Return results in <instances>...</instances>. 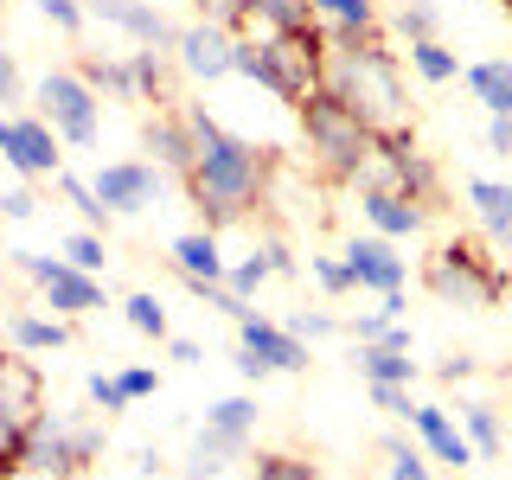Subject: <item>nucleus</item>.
Returning <instances> with one entry per match:
<instances>
[{
    "instance_id": "6e6d98bb",
    "label": "nucleus",
    "mask_w": 512,
    "mask_h": 480,
    "mask_svg": "<svg viewBox=\"0 0 512 480\" xmlns=\"http://www.w3.org/2000/svg\"><path fill=\"white\" fill-rule=\"evenodd\" d=\"M493 244H500V250L512 256V224H506V231H500V237H493Z\"/></svg>"
},
{
    "instance_id": "a211bd4d",
    "label": "nucleus",
    "mask_w": 512,
    "mask_h": 480,
    "mask_svg": "<svg viewBox=\"0 0 512 480\" xmlns=\"http://www.w3.org/2000/svg\"><path fill=\"white\" fill-rule=\"evenodd\" d=\"M244 448H250V436H231V429L205 423L199 442H192V455H186V468H180V480H212V474L231 468V461H244Z\"/></svg>"
},
{
    "instance_id": "c756f323",
    "label": "nucleus",
    "mask_w": 512,
    "mask_h": 480,
    "mask_svg": "<svg viewBox=\"0 0 512 480\" xmlns=\"http://www.w3.org/2000/svg\"><path fill=\"white\" fill-rule=\"evenodd\" d=\"M404 192H410L416 205H429V212L442 205V167H436V160H429L423 148H410V154H404Z\"/></svg>"
},
{
    "instance_id": "c9c22d12",
    "label": "nucleus",
    "mask_w": 512,
    "mask_h": 480,
    "mask_svg": "<svg viewBox=\"0 0 512 480\" xmlns=\"http://www.w3.org/2000/svg\"><path fill=\"white\" fill-rule=\"evenodd\" d=\"M205 26H224V32H244L250 26V0H192Z\"/></svg>"
},
{
    "instance_id": "49530a36",
    "label": "nucleus",
    "mask_w": 512,
    "mask_h": 480,
    "mask_svg": "<svg viewBox=\"0 0 512 480\" xmlns=\"http://www.w3.org/2000/svg\"><path fill=\"white\" fill-rule=\"evenodd\" d=\"M372 404H378V410H391V416H404V423H410L416 397H410V384H372Z\"/></svg>"
},
{
    "instance_id": "39448f33",
    "label": "nucleus",
    "mask_w": 512,
    "mask_h": 480,
    "mask_svg": "<svg viewBox=\"0 0 512 480\" xmlns=\"http://www.w3.org/2000/svg\"><path fill=\"white\" fill-rule=\"evenodd\" d=\"M96 455H103V429L96 423H71V416H52V410L32 423V442H26V468L32 474L71 480V474H84Z\"/></svg>"
},
{
    "instance_id": "7c9ffc66",
    "label": "nucleus",
    "mask_w": 512,
    "mask_h": 480,
    "mask_svg": "<svg viewBox=\"0 0 512 480\" xmlns=\"http://www.w3.org/2000/svg\"><path fill=\"white\" fill-rule=\"evenodd\" d=\"M461 436L474 442V455H500V442H506L500 410L493 404H461Z\"/></svg>"
},
{
    "instance_id": "e433bc0d",
    "label": "nucleus",
    "mask_w": 512,
    "mask_h": 480,
    "mask_svg": "<svg viewBox=\"0 0 512 480\" xmlns=\"http://www.w3.org/2000/svg\"><path fill=\"white\" fill-rule=\"evenodd\" d=\"M378 448H384V455H391V480H429V461L416 455V448H410L404 436H384Z\"/></svg>"
},
{
    "instance_id": "9d476101",
    "label": "nucleus",
    "mask_w": 512,
    "mask_h": 480,
    "mask_svg": "<svg viewBox=\"0 0 512 480\" xmlns=\"http://www.w3.org/2000/svg\"><path fill=\"white\" fill-rule=\"evenodd\" d=\"M96 199L109 205V212L135 218L148 212V205L160 199V160H109V167H96Z\"/></svg>"
},
{
    "instance_id": "f3484780",
    "label": "nucleus",
    "mask_w": 512,
    "mask_h": 480,
    "mask_svg": "<svg viewBox=\"0 0 512 480\" xmlns=\"http://www.w3.org/2000/svg\"><path fill=\"white\" fill-rule=\"evenodd\" d=\"M410 429L423 436V448H429L436 461H448V468H468V461H474V442L461 436V423H455L442 404H416V410H410Z\"/></svg>"
},
{
    "instance_id": "b1692460",
    "label": "nucleus",
    "mask_w": 512,
    "mask_h": 480,
    "mask_svg": "<svg viewBox=\"0 0 512 480\" xmlns=\"http://www.w3.org/2000/svg\"><path fill=\"white\" fill-rule=\"evenodd\" d=\"M288 269H295V256H288L282 244H263V250H250L244 256V263H231V269H224V282H231L237 288V295H256V288H263L269 276H288Z\"/></svg>"
},
{
    "instance_id": "c85d7f7f",
    "label": "nucleus",
    "mask_w": 512,
    "mask_h": 480,
    "mask_svg": "<svg viewBox=\"0 0 512 480\" xmlns=\"http://www.w3.org/2000/svg\"><path fill=\"white\" fill-rule=\"evenodd\" d=\"M122 320L141 333V340H173V327H167V301L148 295V288H135V295L122 301Z\"/></svg>"
},
{
    "instance_id": "f8f14e48",
    "label": "nucleus",
    "mask_w": 512,
    "mask_h": 480,
    "mask_svg": "<svg viewBox=\"0 0 512 480\" xmlns=\"http://www.w3.org/2000/svg\"><path fill=\"white\" fill-rule=\"evenodd\" d=\"M237 346L256 352L269 372H308V340H295L288 327H276V320H263V314L237 320Z\"/></svg>"
},
{
    "instance_id": "412c9836",
    "label": "nucleus",
    "mask_w": 512,
    "mask_h": 480,
    "mask_svg": "<svg viewBox=\"0 0 512 480\" xmlns=\"http://www.w3.org/2000/svg\"><path fill=\"white\" fill-rule=\"evenodd\" d=\"M461 77H468L474 103L487 109V116H512V58H480Z\"/></svg>"
},
{
    "instance_id": "4be33fe9",
    "label": "nucleus",
    "mask_w": 512,
    "mask_h": 480,
    "mask_svg": "<svg viewBox=\"0 0 512 480\" xmlns=\"http://www.w3.org/2000/svg\"><path fill=\"white\" fill-rule=\"evenodd\" d=\"M77 77L96 90V96H116V103H141L135 90V71H128V52L122 58H103V52H84L77 58Z\"/></svg>"
},
{
    "instance_id": "8fccbe9b",
    "label": "nucleus",
    "mask_w": 512,
    "mask_h": 480,
    "mask_svg": "<svg viewBox=\"0 0 512 480\" xmlns=\"http://www.w3.org/2000/svg\"><path fill=\"white\" fill-rule=\"evenodd\" d=\"M487 154L512 160V116H493V122H487Z\"/></svg>"
},
{
    "instance_id": "3c124183",
    "label": "nucleus",
    "mask_w": 512,
    "mask_h": 480,
    "mask_svg": "<svg viewBox=\"0 0 512 480\" xmlns=\"http://www.w3.org/2000/svg\"><path fill=\"white\" fill-rule=\"evenodd\" d=\"M436 378H442V384H468V378H474V359H468V352H448V359L436 365Z\"/></svg>"
},
{
    "instance_id": "5701e85b",
    "label": "nucleus",
    "mask_w": 512,
    "mask_h": 480,
    "mask_svg": "<svg viewBox=\"0 0 512 480\" xmlns=\"http://www.w3.org/2000/svg\"><path fill=\"white\" fill-rule=\"evenodd\" d=\"M250 20L263 32H282V39H308V32H320L314 0H250Z\"/></svg>"
},
{
    "instance_id": "ea45409f",
    "label": "nucleus",
    "mask_w": 512,
    "mask_h": 480,
    "mask_svg": "<svg viewBox=\"0 0 512 480\" xmlns=\"http://www.w3.org/2000/svg\"><path fill=\"white\" fill-rule=\"evenodd\" d=\"M84 391H90V404L103 410V416L128 410V391H122V378H116V372H90V384H84Z\"/></svg>"
},
{
    "instance_id": "1a4fd4ad",
    "label": "nucleus",
    "mask_w": 512,
    "mask_h": 480,
    "mask_svg": "<svg viewBox=\"0 0 512 480\" xmlns=\"http://www.w3.org/2000/svg\"><path fill=\"white\" fill-rule=\"evenodd\" d=\"M0 160H7L20 180H58L64 173V141L45 116H13L0 135Z\"/></svg>"
},
{
    "instance_id": "72a5a7b5",
    "label": "nucleus",
    "mask_w": 512,
    "mask_h": 480,
    "mask_svg": "<svg viewBox=\"0 0 512 480\" xmlns=\"http://www.w3.org/2000/svg\"><path fill=\"white\" fill-rule=\"evenodd\" d=\"M205 423L231 429V436H250V429H256V397H218V404L205 410Z\"/></svg>"
},
{
    "instance_id": "13d9d810",
    "label": "nucleus",
    "mask_w": 512,
    "mask_h": 480,
    "mask_svg": "<svg viewBox=\"0 0 512 480\" xmlns=\"http://www.w3.org/2000/svg\"><path fill=\"white\" fill-rule=\"evenodd\" d=\"M500 7H506V20H512V0H500Z\"/></svg>"
},
{
    "instance_id": "bb28decb",
    "label": "nucleus",
    "mask_w": 512,
    "mask_h": 480,
    "mask_svg": "<svg viewBox=\"0 0 512 480\" xmlns=\"http://www.w3.org/2000/svg\"><path fill=\"white\" fill-rule=\"evenodd\" d=\"M468 205H474V218L487 224V237H500L512 224V186L506 180H468Z\"/></svg>"
},
{
    "instance_id": "864d4df0",
    "label": "nucleus",
    "mask_w": 512,
    "mask_h": 480,
    "mask_svg": "<svg viewBox=\"0 0 512 480\" xmlns=\"http://www.w3.org/2000/svg\"><path fill=\"white\" fill-rule=\"evenodd\" d=\"M167 352H173L180 365H199V359H205V346H199V340H186V333H173V340H167Z\"/></svg>"
},
{
    "instance_id": "0eeeda50",
    "label": "nucleus",
    "mask_w": 512,
    "mask_h": 480,
    "mask_svg": "<svg viewBox=\"0 0 512 480\" xmlns=\"http://www.w3.org/2000/svg\"><path fill=\"white\" fill-rule=\"evenodd\" d=\"M39 116L58 128L64 148H90L103 128V96H96L77 71H45L39 77Z\"/></svg>"
},
{
    "instance_id": "f704fd0d",
    "label": "nucleus",
    "mask_w": 512,
    "mask_h": 480,
    "mask_svg": "<svg viewBox=\"0 0 512 480\" xmlns=\"http://www.w3.org/2000/svg\"><path fill=\"white\" fill-rule=\"evenodd\" d=\"M26 442H32V429H26V423H13V416L0 410V480L26 468Z\"/></svg>"
},
{
    "instance_id": "c03bdc74",
    "label": "nucleus",
    "mask_w": 512,
    "mask_h": 480,
    "mask_svg": "<svg viewBox=\"0 0 512 480\" xmlns=\"http://www.w3.org/2000/svg\"><path fill=\"white\" fill-rule=\"evenodd\" d=\"M39 13H45V20H52L58 32H84V20H90L84 0H39Z\"/></svg>"
},
{
    "instance_id": "f257e3e1",
    "label": "nucleus",
    "mask_w": 512,
    "mask_h": 480,
    "mask_svg": "<svg viewBox=\"0 0 512 480\" xmlns=\"http://www.w3.org/2000/svg\"><path fill=\"white\" fill-rule=\"evenodd\" d=\"M320 90L333 103H346L372 135H391V128H410V90L404 71H397V52L384 45V32H359V26H327L320 20Z\"/></svg>"
},
{
    "instance_id": "4d7b16f0",
    "label": "nucleus",
    "mask_w": 512,
    "mask_h": 480,
    "mask_svg": "<svg viewBox=\"0 0 512 480\" xmlns=\"http://www.w3.org/2000/svg\"><path fill=\"white\" fill-rule=\"evenodd\" d=\"M7 122H13V116H0V135H7Z\"/></svg>"
},
{
    "instance_id": "aec40b11",
    "label": "nucleus",
    "mask_w": 512,
    "mask_h": 480,
    "mask_svg": "<svg viewBox=\"0 0 512 480\" xmlns=\"http://www.w3.org/2000/svg\"><path fill=\"white\" fill-rule=\"evenodd\" d=\"M173 269H180L186 282H224V256H218V231H186L173 237Z\"/></svg>"
},
{
    "instance_id": "a19ab883",
    "label": "nucleus",
    "mask_w": 512,
    "mask_h": 480,
    "mask_svg": "<svg viewBox=\"0 0 512 480\" xmlns=\"http://www.w3.org/2000/svg\"><path fill=\"white\" fill-rule=\"evenodd\" d=\"M397 32H404V39H436V7H429V0H404V7H397Z\"/></svg>"
},
{
    "instance_id": "de8ad7c7",
    "label": "nucleus",
    "mask_w": 512,
    "mask_h": 480,
    "mask_svg": "<svg viewBox=\"0 0 512 480\" xmlns=\"http://www.w3.org/2000/svg\"><path fill=\"white\" fill-rule=\"evenodd\" d=\"M391 327H397V320L384 314V308H372V314L352 320V340H391Z\"/></svg>"
},
{
    "instance_id": "5fc2aeb1",
    "label": "nucleus",
    "mask_w": 512,
    "mask_h": 480,
    "mask_svg": "<svg viewBox=\"0 0 512 480\" xmlns=\"http://www.w3.org/2000/svg\"><path fill=\"white\" fill-rule=\"evenodd\" d=\"M237 372H244V378H256V384H263V378H269V365H263V359H256V352H244V346H237Z\"/></svg>"
},
{
    "instance_id": "9b49d317",
    "label": "nucleus",
    "mask_w": 512,
    "mask_h": 480,
    "mask_svg": "<svg viewBox=\"0 0 512 480\" xmlns=\"http://www.w3.org/2000/svg\"><path fill=\"white\" fill-rule=\"evenodd\" d=\"M173 58H180V71H186V77H199V84H218V77H231L237 32L192 20V26H180V45H173Z\"/></svg>"
},
{
    "instance_id": "2eb2a0df",
    "label": "nucleus",
    "mask_w": 512,
    "mask_h": 480,
    "mask_svg": "<svg viewBox=\"0 0 512 480\" xmlns=\"http://www.w3.org/2000/svg\"><path fill=\"white\" fill-rule=\"evenodd\" d=\"M359 212L378 237H423L429 231V205H416L410 192H359Z\"/></svg>"
},
{
    "instance_id": "473e14b6",
    "label": "nucleus",
    "mask_w": 512,
    "mask_h": 480,
    "mask_svg": "<svg viewBox=\"0 0 512 480\" xmlns=\"http://www.w3.org/2000/svg\"><path fill=\"white\" fill-rule=\"evenodd\" d=\"M314 13L327 26H359V32H378V0H314Z\"/></svg>"
},
{
    "instance_id": "6e6552de",
    "label": "nucleus",
    "mask_w": 512,
    "mask_h": 480,
    "mask_svg": "<svg viewBox=\"0 0 512 480\" xmlns=\"http://www.w3.org/2000/svg\"><path fill=\"white\" fill-rule=\"evenodd\" d=\"M13 263H20L26 276L45 288V301H52V314H64V320L109 308V301H103V282H96L90 269H77L71 256H32V250H13Z\"/></svg>"
},
{
    "instance_id": "603ef678",
    "label": "nucleus",
    "mask_w": 512,
    "mask_h": 480,
    "mask_svg": "<svg viewBox=\"0 0 512 480\" xmlns=\"http://www.w3.org/2000/svg\"><path fill=\"white\" fill-rule=\"evenodd\" d=\"M0 212H7V218H39V199H32L26 186L20 192H0Z\"/></svg>"
},
{
    "instance_id": "79ce46f5",
    "label": "nucleus",
    "mask_w": 512,
    "mask_h": 480,
    "mask_svg": "<svg viewBox=\"0 0 512 480\" xmlns=\"http://www.w3.org/2000/svg\"><path fill=\"white\" fill-rule=\"evenodd\" d=\"M308 269H314V282L327 288V295H346V288H359V282H352V269H346V256H308Z\"/></svg>"
},
{
    "instance_id": "ddd939ff",
    "label": "nucleus",
    "mask_w": 512,
    "mask_h": 480,
    "mask_svg": "<svg viewBox=\"0 0 512 480\" xmlns=\"http://www.w3.org/2000/svg\"><path fill=\"white\" fill-rule=\"evenodd\" d=\"M340 256H346L352 282L372 288V295H397V288H404V256L391 250V237H352Z\"/></svg>"
},
{
    "instance_id": "37998d69",
    "label": "nucleus",
    "mask_w": 512,
    "mask_h": 480,
    "mask_svg": "<svg viewBox=\"0 0 512 480\" xmlns=\"http://www.w3.org/2000/svg\"><path fill=\"white\" fill-rule=\"evenodd\" d=\"M282 327L295 333V340H327V333H340V320H333V314H320V308H314V314L301 308V314H288Z\"/></svg>"
},
{
    "instance_id": "09e8293b",
    "label": "nucleus",
    "mask_w": 512,
    "mask_h": 480,
    "mask_svg": "<svg viewBox=\"0 0 512 480\" xmlns=\"http://www.w3.org/2000/svg\"><path fill=\"white\" fill-rule=\"evenodd\" d=\"M26 84H20V64H13V52H0V103H20Z\"/></svg>"
},
{
    "instance_id": "dca6fc26",
    "label": "nucleus",
    "mask_w": 512,
    "mask_h": 480,
    "mask_svg": "<svg viewBox=\"0 0 512 480\" xmlns=\"http://www.w3.org/2000/svg\"><path fill=\"white\" fill-rule=\"evenodd\" d=\"M0 410L13 423H39L45 416V384H39V365H26L20 352H0Z\"/></svg>"
},
{
    "instance_id": "6ab92c4d",
    "label": "nucleus",
    "mask_w": 512,
    "mask_h": 480,
    "mask_svg": "<svg viewBox=\"0 0 512 480\" xmlns=\"http://www.w3.org/2000/svg\"><path fill=\"white\" fill-rule=\"evenodd\" d=\"M352 365H359L365 384H416V359L404 346H391V340H359Z\"/></svg>"
},
{
    "instance_id": "7ed1b4c3",
    "label": "nucleus",
    "mask_w": 512,
    "mask_h": 480,
    "mask_svg": "<svg viewBox=\"0 0 512 480\" xmlns=\"http://www.w3.org/2000/svg\"><path fill=\"white\" fill-rule=\"evenodd\" d=\"M320 32L308 39H282V32H256V39H237V58H231V77H250L256 90L282 96L288 109H301L308 96H320Z\"/></svg>"
},
{
    "instance_id": "cd10ccee",
    "label": "nucleus",
    "mask_w": 512,
    "mask_h": 480,
    "mask_svg": "<svg viewBox=\"0 0 512 480\" xmlns=\"http://www.w3.org/2000/svg\"><path fill=\"white\" fill-rule=\"evenodd\" d=\"M404 58H410V71L423 77V84H455V77H461V58L448 52L442 39H410Z\"/></svg>"
},
{
    "instance_id": "58836bf2",
    "label": "nucleus",
    "mask_w": 512,
    "mask_h": 480,
    "mask_svg": "<svg viewBox=\"0 0 512 480\" xmlns=\"http://www.w3.org/2000/svg\"><path fill=\"white\" fill-rule=\"evenodd\" d=\"M64 256H71L77 269H90V276H103V256H109V250H103V237H96L90 224H84V231H71V237H64Z\"/></svg>"
},
{
    "instance_id": "393cba45",
    "label": "nucleus",
    "mask_w": 512,
    "mask_h": 480,
    "mask_svg": "<svg viewBox=\"0 0 512 480\" xmlns=\"http://www.w3.org/2000/svg\"><path fill=\"white\" fill-rule=\"evenodd\" d=\"M7 340L20 352H58L71 346V327H64V314H7Z\"/></svg>"
},
{
    "instance_id": "a18cd8bd",
    "label": "nucleus",
    "mask_w": 512,
    "mask_h": 480,
    "mask_svg": "<svg viewBox=\"0 0 512 480\" xmlns=\"http://www.w3.org/2000/svg\"><path fill=\"white\" fill-rule=\"evenodd\" d=\"M122 391H128V404H141V397H154L160 391V378H154V365H122Z\"/></svg>"
},
{
    "instance_id": "2f4dec72",
    "label": "nucleus",
    "mask_w": 512,
    "mask_h": 480,
    "mask_svg": "<svg viewBox=\"0 0 512 480\" xmlns=\"http://www.w3.org/2000/svg\"><path fill=\"white\" fill-rule=\"evenodd\" d=\"M52 186L64 192V205H77V218H84V224H90V231H103V224H109V205H103V199H96V186H90V180H77V173H71V167H64V173H58V180H52Z\"/></svg>"
},
{
    "instance_id": "4c0bfd02",
    "label": "nucleus",
    "mask_w": 512,
    "mask_h": 480,
    "mask_svg": "<svg viewBox=\"0 0 512 480\" xmlns=\"http://www.w3.org/2000/svg\"><path fill=\"white\" fill-rule=\"evenodd\" d=\"M256 480H320V468L301 455H256Z\"/></svg>"
},
{
    "instance_id": "423d86ee",
    "label": "nucleus",
    "mask_w": 512,
    "mask_h": 480,
    "mask_svg": "<svg viewBox=\"0 0 512 480\" xmlns=\"http://www.w3.org/2000/svg\"><path fill=\"white\" fill-rule=\"evenodd\" d=\"M423 282H429V295H436V301H448V308H493L500 288H506L474 244H442L423 263Z\"/></svg>"
},
{
    "instance_id": "a878e982",
    "label": "nucleus",
    "mask_w": 512,
    "mask_h": 480,
    "mask_svg": "<svg viewBox=\"0 0 512 480\" xmlns=\"http://www.w3.org/2000/svg\"><path fill=\"white\" fill-rule=\"evenodd\" d=\"M128 71H135L141 103H173V71H167V52H154V45H135V52H128Z\"/></svg>"
},
{
    "instance_id": "f03ea898",
    "label": "nucleus",
    "mask_w": 512,
    "mask_h": 480,
    "mask_svg": "<svg viewBox=\"0 0 512 480\" xmlns=\"http://www.w3.org/2000/svg\"><path fill=\"white\" fill-rule=\"evenodd\" d=\"M192 135H199V160L186 173V199L199 205V224L205 231H224L244 212H256L269 192V148H250L244 135H231L218 116H205L199 103H180Z\"/></svg>"
},
{
    "instance_id": "4468645a",
    "label": "nucleus",
    "mask_w": 512,
    "mask_h": 480,
    "mask_svg": "<svg viewBox=\"0 0 512 480\" xmlns=\"http://www.w3.org/2000/svg\"><path fill=\"white\" fill-rule=\"evenodd\" d=\"M148 154L167 173H180V180L192 173V160H199V135H192V122H186L180 103H167L160 116H148Z\"/></svg>"
},
{
    "instance_id": "20e7f679",
    "label": "nucleus",
    "mask_w": 512,
    "mask_h": 480,
    "mask_svg": "<svg viewBox=\"0 0 512 480\" xmlns=\"http://www.w3.org/2000/svg\"><path fill=\"white\" fill-rule=\"evenodd\" d=\"M301 141H308L314 167L327 173V180H346V186L359 180L365 154H372V128H365L359 116H352L346 103H333L327 90L301 103Z\"/></svg>"
}]
</instances>
